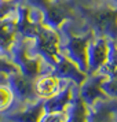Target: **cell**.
Wrapping results in <instances>:
<instances>
[{
    "instance_id": "10",
    "label": "cell",
    "mask_w": 117,
    "mask_h": 122,
    "mask_svg": "<svg viewBox=\"0 0 117 122\" xmlns=\"http://www.w3.org/2000/svg\"><path fill=\"white\" fill-rule=\"evenodd\" d=\"M17 11L0 19V56L10 61L11 48L18 37L17 30Z\"/></svg>"
},
{
    "instance_id": "16",
    "label": "cell",
    "mask_w": 117,
    "mask_h": 122,
    "mask_svg": "<svg viewBox=\"0 0 117 122\" xmlns=\"http://www.w3.org/2000/svg\"><path fill=\"white\" fill-rule=\"evenodd\" d=\"M15 102L14 93L8 84H0V112L8 111Z\"/></svg>"
},
{
    "instance_id": "18",
    "label": "cell",
    "mask_w": 117,
    "mask_h": 122,
    "mask_svg": "<svg viewBox=\"0 0 117 122\" xmlns=\"http://www.w3.org/2000/svg\"><path fill=\"white\" fill-rule=\"evenodd\" d=\"M40 122H67L66 111H61V112H47V114H41L40 117Z\"/></svg>"
},
{
    "instance_id": "1",
    "label": "cell",
    "mask_w": 117,
    "mask_h": 122,
    "mask_svg": "<svg viewBox=\"0 0 117 122\" xmlns=\"http://www.w3.org/2000/svg\"><path fill=\"white\" fill-rule=\"evenodd\" d=\"M76 19L91 30L94 36L114 40L117 37V0L95 4H80L74 7Z\"/></svg>"
},
{
    "instance_id": "5",
    "label": "cell",
    "mask_w": 117,
    "mask_h": 122,
    "mask_svg": "<svg viewBox=\"0 0 117 122\" xmlns=\"http://www.w3.org/2000/svg\"><path fill=\"white\" fill-rule=\"evenodd\" d=\"M29 51L36 56H40L44 62L52 66L59 54V33L58 30L47 25H41L33 40H28Z\"/></svg>"
},
{
    "instance_id": "3",
    "label": "cell",
    "mask_w": 117,
    "mask_h": 122,
    "mask_svg": "<svg viewBox=\"0 0 117 122\" xmlns=\"http://www.w3.org/2000/svg\"><path fill=\"white\" fill-rule=\"evenodd\" d=\"M25 6L39 10L43 23L50 28L58 29L63 22L76 17V0H22Z\"/></svg>"
},
{
    "instance_id": "19",
    "label": "cell",
    "mask_w": 117,
    "mask_h": 122,
    "mask_svg": "<svg viewBox=\"0 0 117 122\" xmlns=\"http://www.w3.org/2000/svg\"><path fill=\"white\" fill-rule=\"evenodd\" d=\"M14 71H18L17 66H15L12 62H10L8 59H6V58H1V56H0V73L11 74V73H14Z\"/></svg>"
},
{
    "instance_id": "4",
    "label": "cell",
    "mask_w": 117,
    "mask_h": 122,
    "mask_svg": "<svg viewBox=\"0 0 117 122\" xmlns=\"http://www.w3.org/2000/svg\"><path fill=\"white\" fill-rule=\"evenodd\" d=\"M10 62H12L17 66L18 71L22 73L25 77L30 78V80H36L40 73H44L50 70V65L44 62L40 56L33 55L29 51V44L28 40L21 37L18 34L15 43L11 48V54H10Z\"/></svg>"
},
{
    "instance_id": "22",
    "label": "cell",
    "mask_w": 117,
    "mask_h": 122,
    "mask_svg": "<svg viewBox=\"0 0 117 122\" xmlns=\"http://www.w3.org/2000/svg\"><path fill=\"white\" fill-rule=\"evenodd\" d=\"M113 41H114V43H116V45H117V37H116L114 40H113Z\"/></svg>"
},
{
    "instance_id": "17",
    "label": "cell",
    "mask_w": 117,
    "mask_h": 122,
    "mask_svg": "<svg viewBox=\"0 0 117 122\" xmlns=\"http://www.w3.org/2000/svg\"><path fill=\"white\" fill-rule=\"evenodd\" d=\"M102 89L105 91V93L109 97L117 99V78L113 77H106L102 81Z\"/></svg>"
},
{
    "instance_id": "14",
    "label": "cell",
    "mask_w": 117,
    "mask_h": 122,
    "mask_svg": "<svg viewBox=\"0 0 117 122\" xmlns=\"http://www.w3.org/2000/svg\"><path fill=\"white\" fill-rule=\"evenodd\" d=\"M66 117L67 122H76V121H87L88 117V107L83 102L80 92H78V85L74 84L73 88V96L69 106L66 107Z\"/></svg>"
},
{
    "instance_id": "13",
    "label": "cell",
    "mask_w": 117,
    "mask_h": 122,
    "mask_svg": "<svg viewBox=\"0 0 117 122\" xmlns=\"http://www.w3.org/2000/svg\"><path fill=\"white\" fill-rule=\"evenodd\" d=\"M73 88H74V84L69 82L61 92L54 95L52 97L45 99L44 103H43V114H47V112H61V111L66 110V107L69 106L70 100H72Z\"/></svg>"
},
{
    "instance_id": "2",
    "label": "cell",
    "mask_w": 117,
    "mask_h": 122,
    "mask_svg": "<svg viewBox=\"0 0 117 122\" xmlns=\"http://www.w3.org/2000/svg\"><path fill=\"white\" fill-rule=\"evenodd\" d=\"M59 33V51L76 63L80 70L88 71V45L94 33L88 30L78 19L73 18L61 25Z\"/></svg>"
},
{
    "instance_id": "9",
    "label": "cell",
    "mask_w": 117,
    "mask_h": 122,
    "mask_svg": "<svg viewBox=\"0 0 117 122\" xmlns=\"http://www.w3.org/2000/svg\"><path fill=\"white\" fill-rule=\"evenodd\" d=\"M69 82L70 81L62 80L56 77L55 74H52L50 70H47L44 73H40L37 78L34 80V89L40 99L45 100L48 97H52L58 92H61Z\"/></svg>"
},
{
    "instance_id": "21",
    "label": "cell",
    "mask_w": 117,
    "mask_h": 122,
    "mask_svg": "<svg viewBox=\"0 0 117 122\" xmlns=\"http://www.w3.org/2000/svg\"><path fill=\"white\" fill-rule=\"evenodd\" d=\"M4 1H22V0H4Z\"/></svg>"
},
{
    "instance_id": "6",
    "label": "cell",
    "mask_w": 117,
    "mask_h": 122,
    "mask_svg": "<svg viewBox=\"0 0 117 122\" xmlns=\"http://www.w3.org/2000/svg\"><path fill=\"white\" fill-rule=\"evenodd\" d=\"M7 84L10 85L12 93H14V97H15L14 104L8 111L19 110V108H23V107L33 104L40 100V97L36 93V89H34V81L25 77L22 73L14 71L11 74H8Z\"/></svg>"
},
{
    "instance_id": "8",
    "label": "cell",
    "mask_w": 117,
    "mask_h": 122,
    "mask_svg": "<svg viewBox=\"0 0 117 122\" xmlns=\"http://www.w3.org/2000/svg\"><path fill=\"white\" fill-rule=\"evenodd\" d=\"M50 71L52 74H55L56 77L62 78V80H66V81H70L73 84H77V85H80L87 77V73L80 70L77 67V65L73 63L69 58H66L61 51H59V54L56 56L55 63L51 66Z\"/></svg>"
},
{
    "instance_id": "20",
    "label": "cell",
    "mask_w": 117,
    "mask_h": 122,
    "mask_svg": "<svg viewBox=\"0 0 117 122\" xmlns=\"http://www.w3.org/2000/svg\"><path fill=\"white\" fill-rule=\"evenodd\" d=\"M102 1H110V0H76V3H80V4H95Z\"/></svg>"
},
{
    "instance_id": "7",
    "label": "cell",
    "mask_w": 117,
    "mask_h": 122,
    "mask_svg": "<svg viewBox=\"0 0 117 122\" xmlns=\"http://www.w3.org/2000/svg\"><path fill=\"white\" fill-rule=\"evenodd\" d=\"M105 76H102L99 73H92V74H87V77L83 82L78 85V92L83 102L87 104V107H92V106L99 102V100L107 99L109 96L105 93V91L102 89V81L105 80Z\"/></svg>"
},
{
    "instance_id": "12",
    "label": "cell",
    "mask_w": 117,
    "mask_h": 122,
    "mask_svg": "<svg viewBox=\"0 0 117 122\" xmlns=\"http://www.w3.org/2000/svg\"><path fill=\"white\" fill-rule=\"evenodd\" d=\"M87 121H117V99L107 97L96 102L88 108Z\"/></svg>"
},
{
    "instance_id": "15",
    "label": "cell",
    "mask_w": 117,
    "mask_h": 122,
    "mask_svg": "<svg viewBox=\"0 0 117 122\" xmlns=\"http://www.w3.org/2000/svg\"><path fill=\"white\" fill-rule=\"evenodd\" d=\"M99 73L105 77H113L117 78V45L113 40H109V54L106 62L99 67Z\"/></svg>"
},
{
    "instance_id": "11",
    "label": "cell",
    "mask_w": 117,
    "mask_h": 122,
    "mask_svg": "<svg viewBox=\"0 0 117 122\" xmlns=\"http://www.w3.org/2000/svg\"><path fill=\"white\" fill-rule=\"evenodd\" d=\"M109 54V39L94 36L88 45V71L87 74H92L99 70L107 59Z\"/></svg>"
}]
</instances>
